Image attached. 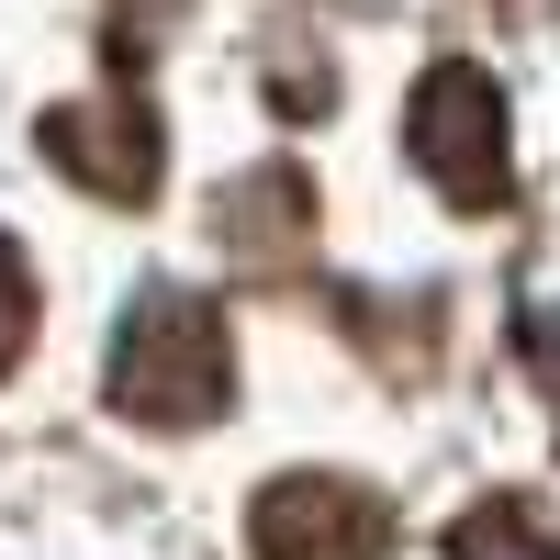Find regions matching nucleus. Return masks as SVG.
Returning <instances> with one entry per match:
<instances>
[{
	"mask_svg": "<svg viewBox=\"0 0 560 560\" xmlns=\"http://www.w3.org/2000/svg\"><path fill=\"white\" fill-rule=\"evenodd\" d=\"M448 560H560V538H549V516H538V504L493 493V504H471V516L448 527Z\"/></svg>",
	"mask_w": 560,
	"mask_h": 560,
	"instance_id": "6",
	"label": "nucleus"
},
{
	"mask_svg": "<svg viewBox=\"0 0 560 560\" xmlns=\"http://www.w3.org/2000/svg\"><path fill=\"white\" fill-rule=\"evenodd\" d=\"M404 158L438 179L448 213H504L516 202V147H504V90L471 57H438L404 102Z\"/></svg>",
	"mask_w": 560,
	"mask_h": 560,
	"instance_id": "2",
	"label": "nucleus"
},
{
	"mask_svg": "<svg viewBox=\"0 0 560 560\" xmlns=\"http://www.w3.org/2000/svg\"><path fill=\"white\" fill-rule=\"evenodd\" d=\"M102 393L124 427H158V438H191L236 404V337L202 292H147L124 325H113V370Z\"/></svg>",
	"mask_w": 560,
	"mask_h": 560,
	"instance_id": "1",
	"label": "nucleus"
},
{
	"mask_svg": "<svg viewBox=\"0 0 560 560\" xmlns=\"http://www.w3.org/2000/svg\"><path fill=\"white\" fill-rule=\"evenodd\" d=\"M527 359L549 370V393H560V314H527Z\"/></svg>",
	"mask_w": 560,
	"mask_h": 560,
	"instance_id": "8",
	"label": "nucleus"
},
{
	"mask_svg": "<svg viewBox=\"0 0 560 560\" xmlns=\"http://www.w3.org/2000/svg\"><path fill=\"white\" fill-rule=\"evenodd\" d=\"M213 236L236 247V258H258V269H280L303 236H314V179L292 168V158H269V168H247L236 191L213 202Z\"/></svg>",
	"mask_w": 560,
	"mask_h": 560,
	"instance_id": "5",
	"label": "nucleus"
},
{
	"mask_svg": "<svg viewBox=\"0 0 560 560\" xmlns=\"http://www.w3.org/2000/svg\"><path fill=\"white\" fill-rule=\"evenodd\" d=\"M34 147L57 179H79L90 202H158V179H168V135H158V102L147 90H102V102H57V113H34Z\"/></svg>",
	"mask_w": 560,
	"mask_h": 560,
	"instance_id": "3",
	"label": "nucleus"
},
{
	"mask_svg": "<svg viewBox=\"0 0 560 560\" xmlns=\"http://www.w3.org/2000/svg\"><path fill=\"white\" fill-rule=\"evenodd\" d=\"M34 348V269H23V247L0 236V370H12Z\"/></svg>",
	"mask_w": 560,
	"mask_h": 560,
	"instance_id": "7",
	"label": "nucleus"
},
{
	"mask_svg": "<svg viewBox=\"0 0 560 560\" xmlns=\"http://www.w3.org/2000/svg\"><path fill=\"white\" fill-rule=\"evenodd\" d=\"M247 549L258 560H382L393 549V504L348 482V471H280L247 504Z\"/></svg>",
	"mask_w": 560,
	"mask_h": 560,
	"instance_id": "4",
	"label": "nucleus"
}]
</instances>
